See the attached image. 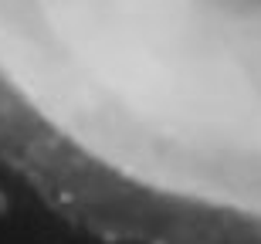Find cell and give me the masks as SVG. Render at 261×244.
I'll return each mask as SVG.
<instances>
[{
	"mask_svg": "<svg viewBox=\"0 0 261 244\" xmlns=\"http://www.w3.org/2000/svg\"><path fill=\"white\" fill-rule=\"evenodd\" d=\"M7 85L98 166L261 221V0H0Z\"/></svg>",
	"mask_w": 261,
	"mask_h": 244,
	"instance_id": "obj_1",
	"label": "cell"
}]
</instances>
